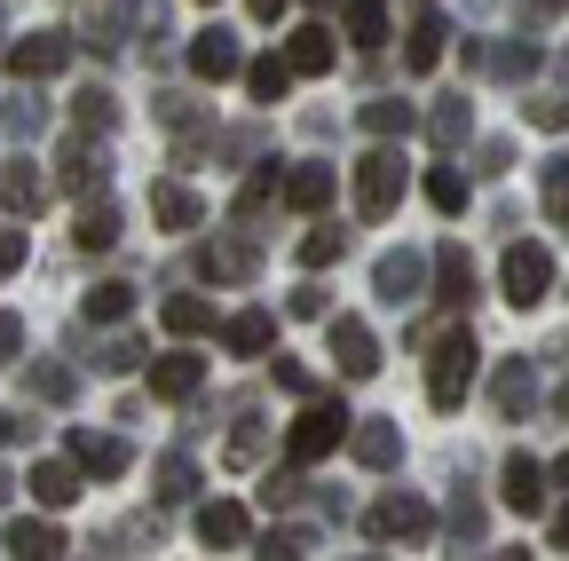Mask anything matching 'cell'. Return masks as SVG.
Here are the masks:
<instances>
[{
  "label": "cell",
  "instance_id": "obj_1",
  "mask_svg": "<svg viewBox=\"0 0 569 561\" xmlns=\"http://www.w3.org/2000/svg\"><path fill=\"white\" fill-rule=\"evenodd\" d=\"M475 357H482V348H475V324H451L436 348H427V403H436V411H459V403H467Z\"/></svg>",
  "mask_w": 569,
  "mask_h": 561
},
{
  "label": "cell",
  "instance_id": "obj_2",
  "mask_svg": "<svg viewBox=\"0 0 569 561\" xmlns=\"http://www.w3.org/2000/svg\"><path fill=\"white\" fill-rule=\"evenodd\" d=\"M396 198H403V151L380 143V151L356 159V214H365V222H388Z\"/></svg>",
  "mask_w": 569,
  "mask_h": 561
},
{
  "label": "cell",
  "instance_id": "obj_3",
  "mask_svg": "<svg viewBox=\"0 0 569 561\" xmlns=\"http://www.w3.org/2000/svg\"><path fill=\"white\" fill-rule=\"evenodd\" d=\"M340 435H348V411L325 395V403H309L293 428H284V459H293V467H317V459L340 451Z\"/></svg>",
  "mask_w": 569,
  "mask_h": 561
},
{
  "label": "cell",
  "instance_id": "obj_4",
  "mask_svg": "<svg viewBox=\"0 0 569 561\" xmlns=\"http://www.w3.org/2000/svg\"><path fill=\"white\" fill-rule=\"evenodd\" d=\"M498 285H507L515 309H538L553 293V253L546 246H507V261H498Z\"/></svg>",
  "mask_w": 569,
  "mask_h": 561
},
{
  "label": "cell",
  "instance_id": "obj_5",
  "mask_svg": "<svg viewBox=\"0 0 569 561\" xmlns=\"http://www.w3.org/2000/svg\"><path fill=\"white\" fill-rule=\"evenodd\" d=\"M365 530H372L380 545H396V538H403V545H419L427 530H436V507H427V499H411V490H388V499L365 514Z\"/></svg>",
  "mask_w": 569,
  "mask_h": 561
},
{
  "label": "cell",
  "instance_id": "obj_6",
  "mask_svg": "<svg viewBox=\"0 0 569 561\" xmlns=\"http://www.w3.org/2000/svg\"><path fill=\"white\" fill-rule=\"evenodd\" d=\"M71 48H80V40H71V32H56V24H40V32H24V40L9 48V72H17V80H56V72H63V63H71Z\"/></svg>",
  "mask_w": 569,
  "mask_h": 561
},
{
  "label": "cell",
  "instance_id": "obj_7",
  "mask_svg": "<svg viewBox=\"0 0 569 561\" xmlns=\"http://www.w3.org/2000/svg\"><path fill=\"white\" fill-rule=\"evenodd\" d=\"M325 340H332V372H340V380H372V372H380V340H372L365 317H332Z\"/></svg>",
  "mask_w": 569,
  "mask_h": 561
},
{
  "label": "cell",
  "instance_id": "obj_8",
  "mask_svg": "<svg viewBox=\"0 0 569 561\" xmlns=\"http://www.w3.org/2000/svg\"><path fill=\"white\" fill-rule=\"evenodd\" d=\"M372 293L388 301V309H411V301H427V261L403 246V253H380L372 261Z\"/></svg>",
  "mask_w": 569,
  "mask_h": 561
},
{
  "label": "cell",
  "instance_id": "obj_9",
  "mask_svg": "<svg viewBox=\"0 0 569 561\" xmlns=\"http://www.w3.org/2000/svg\"><path fill=\"white\" fill-rule=\"evenodd\" d=\"M56 182H63L71 198H96V190L111 182V159H103V151L88 143V127H80V134H71V143L56 151Z\"/></svg>",
  "mask_w": 569,
  "mask_h": 561
},
{
  "label": "cell",
  "instance_id": "obj_10",
  "mask_svg": "<svg viewBox=\"0 0 569 561\" xmlns=\"http://www.w3.org/2000/svg\"><path fill=\"white\" fill-rule=\"evenodd\" d=\"M190 72L222 88V80H246V56H238V40H230L222 24H206V32L190 40Z\"/></svg>",
  "mask_w": 569,
  "mask_h": 561
},
{
  "label": "cell",
  "instance_id": "obj_11",
  "mask_svg": "<svg viewBox=\"0 0 569 561\" xmlns=\"http://www.w3.org/2000/svg\"><path fill=\"white\" fill-rule=\"evenodd\" d=\"M253 269H261V253H253L246 238H213V246H198V277H206V285H246Z\"/></svg>",
  "mask_w": 569,
  "mask_h": 561
},
{
  "label": "cell",
  "instance_id": "obj_12",
  "mask_svg": "<svg viewBox=\"0 0 569 561\" xmlns=\"http://www.w3.org/2000/svg\"><path fill=\"white\" fill-rule=\"evenodd\" d=\"M490 403H498V419H530V403H538V372H530V357H507L490 372Z\"/></svg>",
  "mask_w": 569,
  "mask_h": 561
},
{
  "label": "cell",
  "instance_id": "obj_13",
  "mask_svg": "<svg viewBox=\"0 0 569 561\" xmlns=\"http://www.w3.org/2000/svg\"><path fill=\"white\" fill-rule=\"evenodd\" d=\"M546 482H553V474H546L530 451H515V459H507V474H498V499H507L515 514H538V507H546Z\"/></svg>",
  "mask_w": 569,
  "mask_h": 561
},
{
  "label": "cell",
  "instance_id": "obj_14",
  "mask_svg": "<svg viewBox=\"0 0 569 561\" xmlns=\"http://www.w3.org/2000/svg\"><path fill=\"white\" fill-rule=\"evenodd\" d=\"M332 190H340V174H332L325 159H301L293 174H284V206H293V214H325Z\"/></svg>",
  "mask_w": 569,
  "mask_h": 561
},
{
  "label": "cell",
  "instance_id": "obj_15",
  "mask_svg": "<svg viewBox=\"0 0 569 561\" xmlns=\"http://www.w3.org/2000/svg\"><path fill=\"white\" fill-rule=\"evenodd\" d=\"M427 301L475 309V261H467V246H436V293H427Z\"/></svg>",
  "mask_w": 569,
  "mask_h": 561
},
{
  "label": "cell",
  "instance_id": "obj_16",
  "mask_svg": "<svg viewBox=\"0 0 569 561\" xmlns=\"http://www.w3.org/2000/svg\"><path fill=\"white\" fill-rule=\"evenodd\" d=\"M443 40H451V24H443L436 9H419L411 32H403V72H411V80H419V72H436V63H443Z\"/></svg>",
  "mask_w": 569,
  "mask_h": 561
},
{
  "label": "cell",
  "instance_id": "obj_17",
  "mask_svg": "<svg viewBox=\"0 0 569 561\" xmlns=\"http://www.w3.org/2000/svg\"><path fill=\"white\" fill-rule=\"evenodd\" d=\"M348 451H356V467L388 474L403 459V435H396V419H365V428H348Z\"/></svg>",
  "mask_w": 569,
  "mask_h": 561
},
{
  "label": "cell",
  "instance_id": "obj_18",
  "mask_svg": "<svg viewBox=\"0 0 569 561\" xmlns=\"http://www.w3.org/2000/svg\"><path fill=\"white\" fill-rule=\"evenodd\" d=\"M80 474H88L80 459H40V467H32L24 482H32V499H40V507L56 514V507H71V499H80Z\"/></svg>",
  "mask_w": 569,
  "mask_h": 561
},
{
  "label": "cell",
  "instance_id": "obj_19",
  "mask_svg": "<svg viewBox=\"0 0 569 561\" xmlns=\"http://www.w3.org/2000/svg\"><path fill=\"white\" fill-rule=\"evenodd\" d=\"M71 246L80 253H111L119 246V206L96 190V198H80V230H71Z\"/></svg>",
  "mask_w": 569,
  "mask_h": 561
},
{
  "label": "cell",
  "instance_id": "obj_20",
  "mask_svg": "<svg viewBox=\"0 0 569 561\" xmlns=\"http://www.w3.org/2000/svg\"><path fill=\"white\" fill-rule=\"evenodd\" d=\"M198 388H206V357H159L151 364V395L159 403H190Z\"/></svg>",
  "mask_w": 569,
  "mask_h": 561
},
{
  "label": "cell",
  "instance_id": "obj_21",
  "mask_svg": "<svg viewBox=\"0 0 569 561\" xmlns=\"http://www.w3.org/2000/svg\"><path fill=\"white\" fill-rule=\"evenodd\" d=\"M0 198H9L17 214H40V206H48V174H40V167H32L24 151H17L9 167H0Z\"/></svg>",
  "mask_w": 569,
  "mask_h": 561
},
{
  "label": "cell",
  "instance_id": "obj_22",
  "mask_svg": "<svg viewBox=\"0 0 569 561\" xmlns=\"http://www.w3.org/2000/svg\"><path fill=\"white\" fill-rule=\"evenodd\" d=\"M71 459H80V467H88L96 482L127 474V443H119V435H88V428H80V435H71Z\"/></svg>",
  "mask_w": 569,
  "mask_h": 561
},
{
  "label": "cell",
  "instance_id": "obj_23",
  "mask_svg": "<svg viewBox=\"0 0 569 561\" xmlns=\"http://www.w3.org/2000/svg\"><path fill=\"white\" fill-rule=\"evenodd\" d=\"M467 134H475V111H467V96H443L436 111H427V143H436V151H459Z\"/></svg>",
  "mask_w": 569,
  "mask_h": 561
},
{
  "label": "cell",
  "instance_id": "obj_24",
  "mask_svg": "<svg viewBox=\"0 0 569 561\" xmlns=\"http://www.w3.org/2000/svg\"><path fill=\"white\" fill-rule=\"evenodd\" d=\"M151 214H159L167 230H198V222H206V206H198L190 182H159V190H151Z\"/></svg>",
  "mask_w": 569,
  "mask_h": 561
},
{
  "label": "cell",
  "instance_id": "obj_25",
  "mask_svg": "<svg viewBox=\"0 0 569 561\" xmlns=\"http://www.w3.org/2000/svg\"><path fill=\"white\" fill-rule=\"evenodd\" d=\"M277 340V324H269V309H238L230 324H222V348L230 357H261V348Z\"/></svg>",
  "mask_w": 569,
  "mask_h": 561
},
{
  "label": "cell",
  "instance_id": "obj_26",
  "mask_svg": "<svg viewBox=\"0 0 569 561\" xmlns=\"http://www.w3.org/2000/svg\"><path fill=\"white\" fill-rule=\"evenodd\" d=\"M284 63H293V72H309V80L332 72V32H325V24H301L293 40H284Z\"/></svg>",
  "mask_w": 569,
  "mask_h": 561
},
{
  "label": "cell",
  "instance_id": "obj_27",
  "mask_svg": "<svg viewBox=\"0 0 569 561\" xmlns=\"http://www.w3.org/2000/svg\"><path fill=\"white\" fill-rule=\"evenodd\" d=\"M9 553H17V561H56V553H63V530L17 514V522H9Z\"/></svg>",
  "mask_w": 569,
  "mask_h": 561
},
{
  "label": "cell",
  "instance_id": "obj_28",
  "mask_svg": "<svg viewBox=\"0 0 569 561\" xmlns=\"http://www.w3.org/2000/svg\"><path fill=\"white\" fill-rule=\"evenodd\" d=\"M198 538H206V545H246V507L206 499V507H198Z\"/></svg>",
  "mask_w": 569,
  "mask_h": 561
},
{
  "label": "cell",
  "instance_id": "obj_29",
  "mask_svg": "<svg viewBox=\"0 0 569 561\" xmlns=\"http://www.w3.org/2000/svg\"><path fill=\"white\" fill-rule=\"evenodd\" d=\"M0 127H9V134H17V143H32V134L48 127V103L32 96V80H17V96H9V103H0Z\"/></svg>",
  "mask_w": 569,
  "mask_h": 561
},
{
  "label": "cell",
  "instance_id": "obj_30",
  "mask_svg": "<svg viewBox=\"0 0 569 561\" xmlns=\"http://www.w3.org/2000/svg\"><path fill=\"white\" fill-rule=\"evenodd\" d=\"M284 88H293V63H284V56H253L246 63V96L253 103H284Z\"/></svg>",
  "mask_w": 569,
  "mask_h": 561
},
{
  "label": "cell",
  "instance_id": "obj_31",
  "mask_svg": "<svg viewBox=\"0 0 569 561\" xmlns=\"http://www.w3.org/2000/svg\"><path fill=\"white\" fill-rule=\"evenodd\" d=\"M159 317H167V332H174V340H198V332H213V309H206L198 293H167V301H159Z\"/></svg>",
  "mask_w": 569,
  "mask_h": 561
},
{
  "label": "cell",
  "instance_id": "obj_32",
  "mask_svg": "<svg viewBox=\"0 0 569 561\" xmlns=\"http://www.w3.org/2000/svg\"><path fill=\"white\" fill-rule=\"evenodd\" d=\"M127 309H134V285H127V277L88 285V324H127Z\"/></svg>",
  "mask_w": 569,
  "mask_h": 561
},
{
  "label": "cell",
  "instance_id": "obj_33",
  "mask_svg": "<svg viewBox=\"0 0 569 561\" xmlns=\"http://www.w3.org/2000/svg\"><path fill=\"white\" fill-rule=\"evenodd\" d=\"M482 72H490V80H530V72H538V48H530V40L482 48Z\"/></svg>",
  "mask_w": 569,
  "mask_h": 561
},
{
  "label": "cell",
  "instance_id": "obj_34",
  "mask_svg": "<svg viewBox=\"0 0 569 561\" xmlns=\"http://www.w3.org/2000/svg\"><path fill=\"white\" fill-rule=\"evenodd\" d=\"M348 40L356 48H388V0H348Z\"/></svg>",
  "mask_w": 569,
  "mask_h": 561
},
{
  "label": "cell",
  "instance_id": "obj_35",
  "mask_svg": "<svg viewBox=\"0 0 569 561\" xmlns=\"http://www.w3.org/2000/svg\"><path fill=\"white\" fill-rule=\"evenodd\" d=\"M71 119H80L88 134H111L119 127V96L111 88H80V96H71Z\"/></svg>",
  "mask_w": 569,
  "mask_h": 561
},
{
  "label": "cell",
  "instance_id": "obj_36",
  "mask_svg": "<svg viewBox=\"0 0 569 561\" xmlns=\"http://www.w3.org/2000/svg\"><path fill=\"white\" fill-rule=\"evenodd\" d=\"M356 119H365V127L380 134V143H396V134H411V103H403V96H372V103L356 111Z\"/></svg>",
  "mask_w": 569,
  "mask_h": 561
},
{
  "label": "cell",
  "instance_id": "obj_37",
  "mask_svg": "<svg viewBox=\"0 0 569 561\" xmlns=\"http://www.w3.org/2000/svg\"><path fill=\"white\" fill-rule=\"evenodd\" d=\"M24 388H32L40 403H71V395H80V380H71V364H32V372H24Z\"/></svg>",
  "mask_w": 569,
  "mask_h": 561
},
{
  "label": "cell",
  "instance_id": "obj_38",
  "mask_svg": "<svg viewBox=\"0 0 569 561\" xmlns=\"http://www.w3.org/2000/svg\"><path fill=\"white\" fill-rule=\"evenodd\" d=\"M443 522H451V538H459V545H482V522H490V514H482L475 490L459 482V499H451V514H443Z\"/></svg>",
  "mask_w": 569,
  "mask_h": 561
},
{
  "label": "cell",
  "instance_id": "obj_39",
  "mask_svg": "<svg viewBox=\"0 0 569 561\" xmlns=\"http://www.w3.org/2000/svg\"><path fill=\"white\" fill-rule=\"evenodd\" d=\"M190 490H198V467H190L182 451H167V459H159V499H167V507H182Z\"/></svg>",
  "mask_w": 569,
  "mask_h": 561
},
{
  "label": "cell",
  "instance_id": "obj_40",
  "mask_svg": "<svg viewBox=\"0 0 569 561\" xmlns=\"http://www.w3.org/2000/svg\"><path fill=\"white\" fill-rule=\"evenodd\" d=\"M340 253H348V230H332V222H325V230H309V238H301V269H332V261H340Z\"/></svg>",
  "mask_w": 569,
  "mask_h": 561
},
{
  "label": "cell",
  "instance_id": "obj_41",
  "mask_svg": "<svg viewBox=\"0 0 569 561\" xmlns=\"http://www.w3.org/2000/svg\"><path fill=\"white\" fill-rule=\"evenodd\" d=\"M427 206H436V214H459V206H467L459 167H436V174H427Z\"/></svg>",
  "mask_w": 569,
  "mask_h": 561
},
{
  "label": "cell",
  "instance_id": "obj_42",
  "mask_svg": "<svg viewBox=\"0 0 569 561\" xmlns=\"http://www.w3.org/2000/svg\"><path fill=\"white\" fill-rule=\"evenodd\" d=\"M253 553H269V561H301V553H317V530H269Z\"/></svg>",
  "mask_w": 569,
  "mask_h": 561
},
{
  "label": "cell",
  "instance_id": "obj_43",
  "mask_svg": "<svg viewBox=\"0 0 569 561\" xmlns=\"http://www.w3.org/2000/svg\"><path fill=\"white\" fill-rule=\"evenodd\" d=\"M522 119H530V127H546V134H569V96H530V103H522Z\"/></svg>",
  "mask_w": 569,
  "mask_h": 561
},
{
  "label": "cell",
  "instance_id": "obj_44",
  "mask_svg": "<svg viewBox=\"0 0 569 561\" xmlns=\"http://www.w3.org/2000/svg\"><path fill=\"white\" fill-rule=\"evenodd\" d=\"M134 364H142V340H127V332H111L96 348V372H134Z\"/></svg>",
  "mask_w": 569,
  "mask_h": 561
},
{
  "label": "cell",
  "instance_id": "obj_45",
  "mask_svg": "<svg viewBox=\"0 0 569 561\" xmlns=\"http://www.w3.org/2000/svg\"><path fill=\"white\" fill-rule=\"evenodd\" d=\"M261 451H269V428H261V419H246V428L230 435V467H253Z\"/></svg>",
  "mask_w": 569,
  "mask_h": 561
},
{
  "label": "cell",
  "instance_id": "obj_46",
  "mask_svg": "<svg viewBox=\"0 0 569 561\" xmlns=\"http://www.w3.org/2000/svg\"><path fill=\"white\" fill-rule=\"evenodd\" d=\"M293 499H301V467H284V474L261 482V507H269V514H277V507H293Z\"/></svg>",
  "mask_w": 569,
  "mask_h": 561
},
{
  "label": "cell",
  "instance_id": "obj_47",
  "mask_svg": "<svg viewBox=\"0 0 569 561\" xmlns=\"http://www.w3.org/2000/svg\"><path fill=\"white\" fill-rule=\"evenodd\" d=\"M284 309H293V317H332V293H325V285H301Z\"/></svg>",
  "mask_w": 569,
  "mask_h": 561
},
{
  "label": "cell",
  "instance_id": "obj_48",
  "mask_svg": "<svg viewBox=\"0 0 569 561\" xmlns=\"http://www.w3.org/2000/svg\"><path fill=\"white\" fill-rule=\"evenodd\" d=\"M538 174H546V206H553V198H561V190H569V151H553V159H546V167H538Z\"/></svg>",
  "mask_w": 569,
  "mask_h": 561
},
{
  "label": "cell",
  "instance_id": "obj_49",
  "mask_svg": "<svg viewBox=\"0 0 569 561\" xmlns=\"http://www.w3.org/2000/svg\"><path fill=\"white\" fill-rule=\"evenodd\" d=\"M475 159H482V174H507V167H515V143H498V134H490Z\"/></svg>",
  "mask_w": 569,
  "mask_h": 561
},
{
  "label": "cell",
  "instance_id": "obj_50",
  "mask_svg": "<svg viewBox=\"0 0 569 561\" xmlns=\"http://www.w3.org/2000/svg\"><path fill=\"white\" fill-rule=\"evenodd\" d=\"M277 388H284V395H309V388H317V380H309V372H301V364H293V357H277Z\"/></svg>",
  "mask_w": 569,
  "mask_h": 561
},
{
  "label": "cell",
  "instance_id": "obj_51",
  "mask_svg": "<svg viewBox=\"0 0 569 561\" xmlns=\"http://www.w3.org/2000/svg\"><path fill=\"white\" fill-rule=\"evenodd\" d=\"M88 48H119V9H103V17L88 24Z\"/></svg>",
  "mask_w": 569,
  "mask_h": 561
},
{
  "label": "cell",
  "instance_id": "obj_52",
  "mask_svg": "<svg viewBox=\"0 0 569 561\" xmlns=\"http://www.w3.org/2000/svg\"><path fill=\"white\" fill-rule=\"evenodd\" d=\"M159 119H167V127H190L198 103H190V96H159Z\"/></svg>",
  "mask_w": 569,
  "mask_h": 561
},
{
  "label": "cell",
  "instance_id": "obj_53",
  "mask_svg": "<svg viewBox=\"0 0 569 561\" xmlns=\"http://www.w3.org/2000/svg\"><path fill=\"white\" fill-rule=\"evenodd\" d=\"M24 269V230H0V277Z\"/></svg>",
  "mask_w": 569,
  "mask_h": 561
},
{
  "label": "cell",
  "instance_id": "obj_54",
  "mask_svg": "<svg viewBox=\"0 0 569 561\" xmlns=\"http://www.w3.org/2000/svg\"><path fill=\"white\" fill-rule=\"evenodd\" d=\"M17 348H24V317H0V364H9Z\"/></svg>",
  "mask_w": 569,
  "mask_h": 561
},
{
  "label": "cell",
  "instance_id": "obj_55",
  "mask_svg": "<svg viewBox=\"0 0 569 561\" xmlns=\"http://www.w3.org/2000/svg\"><path fill=\"white\" fill-rule=\"evenodd\" d=\"M546 538H553V545L569 553V507H553V522H546Z\"/></svg>",
  "mask_w": 569,
  "mask_h": 561
},
{
  "label": "cell",
  "instance_id": "obj_56",
  "mask_svg": "<svg viewBox=\"0 0 569 561\" xmlns=\"http://www.w3.org/2000/svg\"><path fill=\"white\" fill-rule=\"evenodd\" d=\"M17 435H32V419H0V451H9Z\"/></svg>",
  "mask_w": 569,
  "mask_h": 561
},
{
  "label": "cell",
  "instance_id": "obj_57",
  "mask_svg": "<svg viewBox=\"0 0 569 561\" xmlns=\"http://www.w3.org/2000/svg\"><path fill=\"white\" fill-rule=\"evenodd\" d=\"M569 0H530V24H546V17H561Z\"/></svg>",
  "mask_w": 569,
  "mask_h": 561
},
{
  "label": "cell",
  "instance_id": "obj_58",
  "mask_svg": "<svg viewBox=\"0 0 569 561\" xmlns=\"http://www.w3.org/2000/svg\"><path fill=\"white\" fill-rule=\"evenodd\" d=\"M246 9H253L261 24H277V17H284V0H246Z\"/></svg>",
  "mask_w": 569,
  "mask_h": 561
},
{
  "label": "cell",
  "instance_id": "obj_59",
  "mask_svg": "<svg viewBox=\"0 0 569 561\" xmlns=\"http://www.w3.org/2000/svg\"><path fill=\"white\" fill-rule=\"evenodd\" d=\"M553 222H561V230H569V190H561V198H553Z\"/></svg>",
  "mask_w": 569,
  "mask_h": 561
},
{
  "label": "cell",
  "instance_id": "obj_60",
  "mask_svg": "<svg viewBox=\"0 0 569 561\" xmlns=\"http://www.w3.org/2000/svg\"><path fill=\"white\" fill-rule=\"evenodd\" d=\"M553 411H561V419H569V380H561V388H553Z\"/></svg>",
  "mask_w": 569,
  "mask_h": 561
},
{
  "label": "cell",
  "instance_id": "obj_61",
  "mask_svg": "<svg viewBox=\"0 0 569 561\" xmlns=\"http://www.w3.org/2000/svg\"><path fill=\"white\" fill-rule=\"evenodd\" d=\"M546 474H553V482H569V451H561V459H553V467H546Z\"/></svg>",
  "mask_w": 569,
  "mask_h": 561
},
{
  "label": "cell",
  "instance_id": "obj_62",
  "mask_svg": "<svg viewBox=\"0 0 569 561\" xmlns=\"http://www.w3.org/2000/svg\"><path fill=\"white\" fill-rule=\"evenodd\" d=\"M309 9H340V0H309Z\"/></svg>",
  "mask_w": 569,
  "mask_h": 561
},
{
  "label": "cell",
  "instance_id": "obj_63",
  "mask_svg": "<svg viewBox=\"0 0 569 561\" xmlns=\"http://www.w3.org/2000/svg\"><path fill=\"white\" fill-rule=\"evenodd\" d=\"M206 9H213V0H206Z\"/></svg>",
  "mask_w": 569,
  "mask_h": 561
}]
</instances>
